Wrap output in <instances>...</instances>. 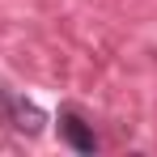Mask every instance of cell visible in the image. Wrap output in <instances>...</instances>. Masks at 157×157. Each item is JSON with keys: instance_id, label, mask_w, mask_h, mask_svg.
I'll return each mask as SVG.
<instances>
[{"instance_id": "obj_2", "label": "cell", "mask_w": 157, "mask_h": 157, "mask_svg": "<svg viewBox=\"0 0 157 157\" xmlns=\"http://www.w3.org/2000/svg\"><path fill=\"white\" fill-rule=\"evenodd\" d=\"M26 115H34L30 106H21L17 98H9L4 89H0V123H13V119H26Z\"/></svg>"}, {"instance_id": "obj_1", "label": "cell", "mask_w": 157, "mask_h": 157, "mask_svg": "<svg viewBox=\"0 0 157 157\" xmlns=\"http://www.w3.org/2000/svg\"><path fill=\"white\" fill-rule=\"evenodd\" d=\"M59 136H64L77 153H98V136H94V128H89L81 115H72V110L59 115Z\"/></svg>"}]
</instances>
